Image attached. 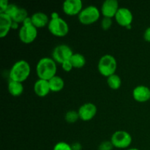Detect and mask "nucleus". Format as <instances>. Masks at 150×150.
Wrapping results in <instances>:
<instances>
[{
  "label": "nucleus",
  "mask_w": 150,
  "mask_h": 150,
  "mask_svg": "<svg viewBox=\"0 0 150 150\" xmlns=\"http://www.w3.org/2000/svg\"><path fill=\"white\" fill-rule=\"evenodd\" d=\"M57 62L52 57H42L37 63L36 73L39 79L49 81L57 76Z\"/></svg>",
  "instance_id": "1"
},
{
  "label": "nucleus",
  "mask_w": 150,
  "mask_h": 150,
  "mask_svg": "<svg viewBox=\"0 0 150 150\" xmlns=\"http://www.w3.org/2000/svg\"><path fill=\"white\" fill-rule=\"evenodd\" d=\"M31 73V66L27 61L21 59L15 62L10 70V80L21 82L26 80Z\"/></svg>",
  "instance_id": "2"
},
{
  "label": "nucleus",
  "mask_w": 150,
  "mask_h": 150,
  "mask_svg": "<svg viewBox=\"0 0 150 150\" xmlns=\"http://www.w3.org/2000/svg\"><path fill=\"white\" fill-rule=\"evenodd\" d=\"M117 69V61L114 56L105 54L102 56L98 61V70L102 76L108 78L115 74Z\"/></svg>",
  "instance_id": "3"
},
{
  "label": "nucleus",
  "mask_w": 150,
  "mask_h": 150,
  "mask_svg": "<svg viewBox=\"0 0 150 150\" xmlns=\"http://www.w3.org/2000/svg\"><path fill=\"white\" fill-rule=\"evenodd\" d=\"M101 12L98 7L89 5L83 7L78 16L79 22L83 25H91L98 21L100 17Z\"/></svg>",
  "instance_id": "4"
},
{
  "label": "nucleus",
  "mask_w": 150,
  "mask_h": 150,
  "mask_svg": "<svg viewBox=\"0 0 150 150\" xmlns=\"http://www.w3.org/2000/svg\"><path fill=\"white\" fill-rule=\"evenodd\" d=\"M48 29L54 36L63 38L68 34L69 25L64 19L59 16L56 18H51L48 23Z\"/></svg>",
  "instance_id": "5"
},
{
  "label": "nucleus",
  "mask_w": 150,
  "mask_h": 150,
  "mask_svg": "<svg viewBox=\"0 0 150 150\" xmlns=\"http://www.w3.org/2000/svg\"><path fill=\"white\" fill-rule=\"evenodd\" d=\"M114 147L117 149H128L131 145L132 136L125 130H117L111 135V140Z\"/></svg>",
  "instance_id": "6"
},
{
  "label": "nucleus",
  "mask_w": 150,
  "mask_h": 150,
  "mask_svg": "<svg viewBox=\"0 0 150 150\" xmlns=\"http://www.w3.org/2000/svg\"><path fill=\"white\" fill-rule=\"evenodd\" d=\"M73 51L69 45L66 44H59L54 48L52 51V58L57 63L60 64L71 59Z\"/></svg>",
  "instance_id": "7"
},
{
  "label": "nucleus",
  "mask_w": 150,
  "mask_h": 150,
  "mask_svg": "<svg viewBox=\"0 0 150 150\" xmlns=\"http://www.w3.org/2000/svg\"><path fill=\"white\" fill-rule=\"evenodd\" d=\"M38 35V28L33 24H22L18 31L19 39L25 44L33 42L36 40Z\"/></svg>",
  "instance_id": "8"
},
{
  "label": "nucleus",
  "mask_w": 150,
  "mask_h": 150,
  "mask_svg": "<svg viewBox=\"0 0 150 150\" xmlns=\"http://www.w3.org/2000/svg\"><path fill=\"white\" fill-rule=\"evenodd\" d=\"M98 108L92 103H86L79 107L78 110L79 118L84 122L90 121L96 116Z\"/></svg>",
  "instance_id": "9"
},
{
  "label": "nucleus",
  "mask_w": 150,
  "mask_h": 150,
  "mask_svg": "<svg viewBox=\"0 0 150 150\" xmlns=\"http://www.w3.org/2000/svg\"><path fill=\"white\" fill-rule=\"evenodd\" d=\"M114 18L120 26L126 28L132 24L133 15L130 9L127 7H120Z\"/></svg>",
  "instance_id": "10"
},
{
  "label": "nucleus",
  "mask_w": 150,
  "mask_h": 150,
  "mask_svg": "<svg viewBox=\"0 0 150 150\" xmlns=\"http://www.w3.org/2000/svg\"><path fill=\"white\" fill-rule=\"evenodd\" d=\"M83 8L81 0H66L62 4L63 12L67 16H79Z\"/></svg>",
  "instance_id": "11"
},
{
  "label": "nucleus",
  "mask_w": 150,
  "mask_h": 150,
  "mask_svg": "<svg viewBox=\"0 0 150 150\" xmlns=\"http://www.w3.org/2000/svg\"><path fill=\"white\" fill-rule=\"evenodd\" d=\"M119 9H120V6H119L118 1L117 0H105L101 5L100 12L103 17L112 18L115 17Z\"/></svg>",
  "instance_id": "12"
},
{
  "label": "nucleus",
  "mask_w": 150,
  "mask_h": 150,
  "mask_svg": "<svg viewBox=\"0 0 150 150\" xmlns=\"http://www.w3.org/2000/svg\"><path fill=\"white\" fill-rule=\"evenodd\" d=\"M132 95L137 102H147L150 100V88L145 85H139L133 89Z\"/></svg>",
  "instance_id": "13"
},
{
  "label": "nucleus",
  "mask_w": 150,
  "mask_h": 150,
  "mask_svg": "<svg viewBox=\"0 0 150 150\" xmlns=\"http://www.w3.org/2000/svg\"><path fill=\"white\" fill-rule=\"evenodd\" d=\"M34 92L35 95L40 98H44L49 94L51 91L49 81L45 79H38L34 83Z\"/></svg>",
  "instance_id": "14"
},
{
  "label": "nucleus",
  "mask_w": 150,
  "mask_h": 150,
  "mask_svg": "<svg viewBox=\"0 0 150 150\" xmlns=\"http://www.w3.org/2000/svg\"><path fill=\"white\" fill-rule=\"evenodd\" d=\"M13 18L5 13H0V38H4L12 29Z\"/></svg>",
  "instance_id": "15"
},
{
  "label": "nucleus",
  "mask_w": 150,
  "mask_h": 150,
  "mask_svg": "<svg viewBox=\"0 0 150 150\" xmlns=\"http://www.w3.org/2000/svg\"><path fill=\"white\" fill-rule=\"evenodd\" d=\"M32 24L36 28H42L48 26L50 20L48 15L43 12H36L31 16Z\"/></svg>",
  "instance_id": "16"
},
{
  "label": "nucleus",
  "mask_w": 150,
  "mask_h": 150,
  "mask_svg": "<svg viewBox=\"0 0 150 150\" xmlns=\"http://www.w3.org/2000/svg\"><path fill=\"white\" fill-rule=\"evenodd\" d=\"M7 88H8L9 93L12 96L14 97H18L21 95L23 92V89H24L23 83L13 80L9 81Z\"/></svg>",
  "instance_id": "17"
},
{
  "label": "nucleus",
  "mask_w": 150,
  "mask_h": 150,
  "mask_svg": "<svg viewBox=\"0 0 150 150\" xmlns=\"http://www.w3.org/2000/svg\"><path fill=\"white\" fill-rule=\"evenodd\" d=\"M50 88L51 92H58L62 90L64 87V81L61 76H55L50 79L49 81Z\"/></svg>",
  "instance_id": "18"
},
{
  "label": "nucleus",
  "mask_w": 150,
  "mask_h": 150,
  "mask_svg": "<svg viewBox=\"0 0 150 150\" xmlns=\"http://www.w3.org/2000/svg\"><path fill=\"white\" fill-rule=\"evenodd\" d=\"M73 64V68H82L86 64V58L83 54L80 53H74L70 59Z\"/></svg>",
  "instance_id": "19"
},
{
  "label": "nucleus",
  "mask_w": 150,
  "mask_h": 150,
  "mask_svg": "<svg viewBox=\"0 0 150 150\" xmlns=\"http://www.w3.org/2000/svg\"><path fill=\"white\" fill-rule=\"evenodd\" d=\"M107 83L111 89L117 90L122 86V79L117 74H113L107 78Z\"/></svg>",
  "instance_id": "20"
},
{
  "label": "nucleus",
  "mask_w": 150,
  "mask_h": 150,
  "mask_svg": "<svg viewBox=\"0 0 150 150\" xmlns=\"http://www.w3.org/2000/svg\"><path fill=\"white\" fill-rule=\"evenodd\" d=\"M28 17L29 16H28L27 10L24 8H22V7H19L18 9L17 12L16 13V14L13 16L12 18H13V21L16 22L18 23H23L25 21V19Z\"/></svg>",
  "instance_id": "21"
},
{
  "label": "nucleus",
  "mask_w": 150,
  "mask_h": 150,
  "mask_svg": "<svg viewBox=\"0 0 150 150\" xmlns=\"http://www.w3.org/2000/svg\"><path fill=\"white\" fill-rule=\"evenodd\" d=\"M80 118H79L78 111H75V110H70V111H67L64 115V120L67 123H70V124H73V123L76 122Z\"/></svg>",
  "instance_id": "22"
},
{
  "label": "nucleus",
  "mask_w": 150,
  "mask_h": 150,
  "mask_svg": "<svg viewBox=\"0 0 150 150\" xmlns=\"http://www.w3.org/2000/svg\"><path fill=\"white\" fill-rule=\"evenodd\" d=\"M53 150H73L71 145L64 142H59L54 145Z\"/></svg>",
  "instance_id": "23"
},
{
  "label": "nucleus",
  "mask_w": 150,
  "mask_h": 150,
  "mask_svg": "<svg viewBox=\"0 0 150 150\" xmlns=\"http://www.w3.org/2000/svg\"><path fill=\"white\" fill-rule=\"evenodd\" d=\"M112 18H111L103 17L102 21H101V27H102V29L103 30H108L112 26Z\"/></svg>",
  "instance_id": "24"
},
{
  "label": "nucleus",
  "mask_w": 150,
  "mask_h": 150,
  "mask_svg": "<svg viewBox=\"0 0 150 150\" xmlns=\"http://www.w3.org/2000/svg\"><path fill=\"white\" fill-rule=\"evenodd\" d=\"M18 8H19V7H18L16 4H10V3L8 7H7V10H6V11L4 12V13H5V14L8 15V16H10L11 18H13V16L16 14V13L17 12L18 9Z\"/></svg>",
  "instance_id": "25"
},
{
  "label": "nucleus",
  "mask_w": 150,
  "mask_h": 150,
  "mask_svg": "<svg viewBox=\"0 0 150 150\" xmlns=\"http://www.w3.org/2000/svg\"><path fill=\"white\" fill-rule=\"evenodd\" d=\"M114 148L111 141H104L100 144L98 150H112Z\"/></svg>",
  "instance_id": "26"
},
{
  "label": "nucleus",
  "mask_w": 150,
  "mask_h": 150,
  "mask_svg": "<svg viewBox=\"0 0 150 150\" xmlns=\"http://www.w3.org/2000/svg\"><path fill=\"white\" fill-rule=\"evenodd\" d=\"M61 66L62 70L65 72H70L73 69V64H72V63L70 62V60L63 62L62 64H61Z\"/></svg>",
  "instance_id": "27"
},
{
  "label": "nucleus",
  "mask_w": 150,
  "mask_h": 150,
  "mask_svg": "<svg viewBox=\"0 0 150 150\" xmlns=\"http://www.w3.org/2000/svg\"><path fill=\"white\" fill-rule=\"evenodd\" d=\"M9 1L7 0H1L0 1V13H4L8 7Z\"/></svg>",
  "instance_id": "28"
},
{
  "label": "nucleus",
  "mask_w": 150,
  "mask_h": 150,
  "mask_svg": "<svg viewBox=\"0 0 150 150\" xmlns=\"http://www.w3.org/2000/svg\"><path fill=\"white\" fill-rule=\"evenodd\" d=\"M144 39L146 42H150V26L146 28L144 32Z\"/></svg>",
  "instance_id": "29"
},
{
  "label": "nucleus",
  "mask_w": 150,
  "mask_h": 150,
  "mask_svg": "<svg viewBox=\"0 0 150 150\" xmlns=\"http://www.w3.org/2000/svg\"><path fill=\"white\" fill-rule=\"evenodd\" d=\"M71 147L73 150H81L82 149L81 144L79 142H75V143L72 144Z\"/></svg>",
  "instance_id": "30"
},
{
  "label": "nucleus",
  "mask_w": 150,
  "mask_h": 150,
  "mask_svg": "<svg viewBox=\"0 0 150 150\" xmlns=\"http://www.w3.org/2000/svg\"><path fill=\"white\" fill-rule=\"evenodd\" d=\"M18 24L19 23H16V22L13 21V25H12V29H17L18 28Z\"/></svg>",
  "instance_id": "31"
},
{
  "label": "nucleus",
  "mask_w": 150,
  "mask_h": 150,
  "mask_svg": "<svg viewBox=\"0 0 150 150\" xmlns=\"http://www.w3.org/2000/svg\"><path fill=\"white\" fill-rule=\"evenodd\" d=\"M126 150H140V149H137V148H128V149H127Z\"/></svg>",
  "instance_id": "32"
}]
</instances>
